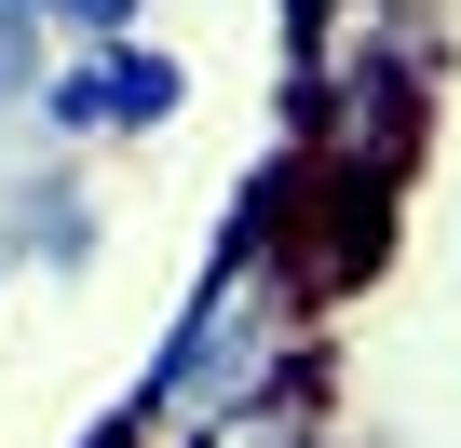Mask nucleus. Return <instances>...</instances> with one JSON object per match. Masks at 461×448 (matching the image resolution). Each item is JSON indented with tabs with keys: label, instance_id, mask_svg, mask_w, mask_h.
I'll list each match as a JSON object with an SVG mask.
<instances>
[{
	"label": "nucleus",
	"instance_id": "1",
	"mask_svg": "<svg viewBox=\"0 0 461 448\" xmlns=\"http://www.w3.org/2000/svg\"><path fill=\"white\" fill-rule=\"evenodd\" d=\"M326 245L299 232V204L285 190H245V217L217 232V259H203V286L176 299V326H163V353H149V380L122 394V448H190V434H217V421H245V407H272V394H299L312 380V326H326Z\"/></svg>",
	"mask_w": 461,
	"mask_h": 448
},
{
	"label": "nucleus",
	"instance_id": "2",
	"mask_svg": "<svg viewBox=\"0 0 461 448\" xmlns=\"http://www.w3.org/2000/svg\"><path fill=\"white\" fill-rule=\"evenodd\" d=\"M434 96V0H299V163L366 190Z\"/></svg>",
	"mask_w": 461,
	"mask_h": 448
},
{
	"label": "nucleus",
	"instance_id": "3",
	"mask_svg": "<svg viewBox=\"0 0 461 448\" xmlns=\"http://www.w3.org/2000/svg\"><path fill=\"white\" fill-rule=\"evenodd\" d=\"M190 109V69L136 28V41H68L41 82H28V123L55 136V150H109V136H163Z\"/></svg>",
	"mask_w": 461,
	"mask_h": 448
},
{
	"label": "nucleus",
	"instance_id": "4",
	"mask_svg": "<svg viewBox=\"0 0 461 448\" xmlns=\"http://www.w3.org/2000/svg\"><path fill=\"white\" fill-rule=\"evenodd\" d=\"M14 245H28L41 272H82V259H95V204H82V190H28V217H14Z\"/></svg>",
	"mask_w": 461,
	"mask_h": 448
},
{
	"label": "nucleus",
	"instance_id": "5",
	"mask_svg": "<svg viewBox=\"0 0 461 448\" xmlns=\"http://www.w3.org/2000/svg\"><path fill=\"white\" fill-rule=\"evenodd\" d=\"M136 14H149V0H41L55 41H136Z\"/></svg>",
	"mask_w": 461,
	"mask_h": 448
},
{
	"label": "nucleus",
	"instance_id": "6",
	"mask_svg": "<svg viewBox=\"0 0 461 448\" xmlns=\"http://www.w3.org/2000/svg\"><path fill=\"white\" fill-rule=\"evenodd\" d=\"M41 82V14H0V109H28Z\"/></svg>",
	"mask_w": 461,
	"mask_h": 448
},
{
	"label": "nucleus",
	"instance_id": "7",
	"mask_svg": "<svg viewBox=\"0 0 461 448\" xmlns=\"http://www.w3.org/2000/svg\"><path fill=\"white\" fill-rule=\"evenodd\" d=\"M0 14H41V0H0Z\"/></svg>",
	"mask_w": 461,
	"mask_h": 448
}]
</instances>
